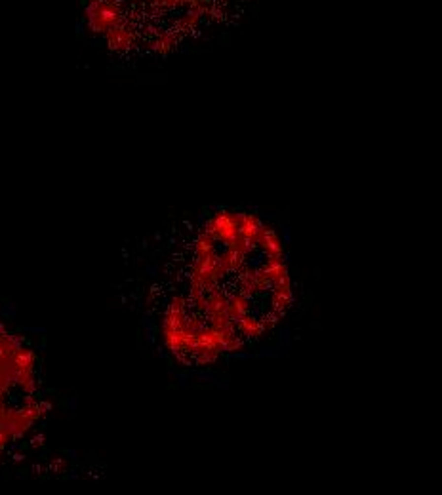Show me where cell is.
<instances>
[{"mask_svg":"<svg viewBox=\"0 0 442 495\" xmlns=\"http://www.w3.org/2000/svg\"><path fill=\"white\" fill-rule=\"evenodd\" d=\"M177 263L158 293L153 328L160 349L185 368H214L259 349L294 307L284 240L252 212L204 217Z\"/></svg>","mask_w":442,"mask_h":495,"instance_id":"6da1fadb","label":"cell"}]
</instances>
